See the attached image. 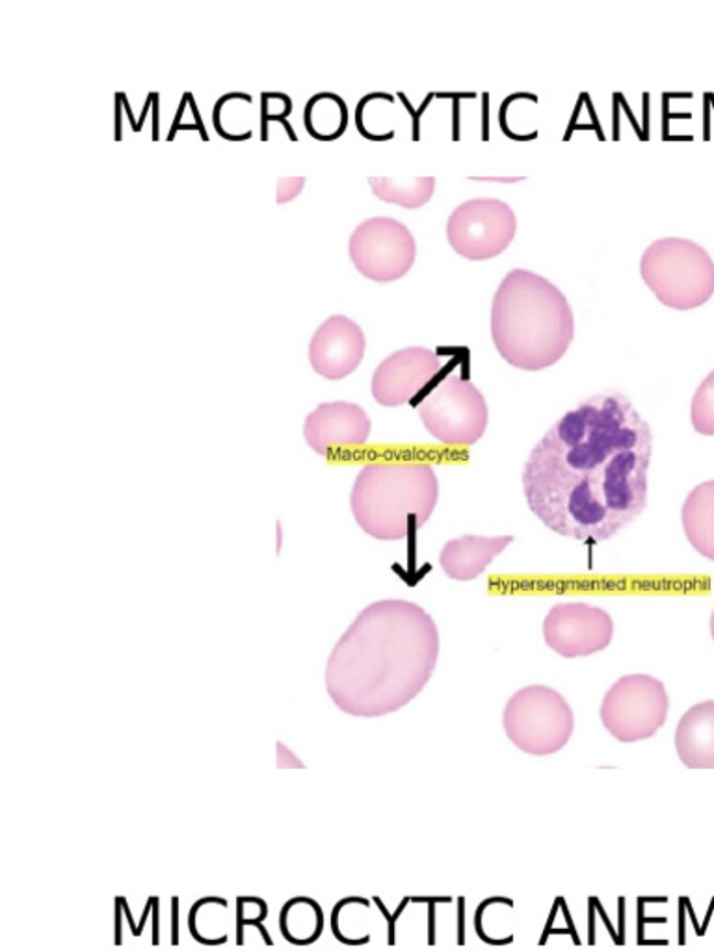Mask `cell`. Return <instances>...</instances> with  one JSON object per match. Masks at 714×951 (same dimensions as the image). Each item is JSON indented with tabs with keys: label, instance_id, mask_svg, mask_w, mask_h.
Listing matches in <instances>:
<instances>
[{
	"label": "cell",
	"instance_id": "1",
	"mask_svg": "<svg viewBox=\"0 0 714 951\" xmlns=\"http://www.w3.org/2000/svg\"><path fill=\"white\" fill-rule=\"evenodd\" d=\"M651 452L650 424L631 399L596 394L532 448L523 469L526 504L555 534L603 543L646 510Z\"/></svg>",
	"mask_w": 714,
	"mask_h": 951
},
{
	"label": "cell",
	"instance_id": "2",
	"mask_svg": "<svg viewBox=\"0 0 714 951\" xmlns=\"http://www.w3.org/2000/svg\"><path fill=\"white\" fill-rule=\"evenodd\" d=\"M437 656L439 632L420 606L380 600L337 641L326 665V690L344 714L387 716L425 690Z\"/></svg>",
	"mask_w": 714,
	"mask_h": 951
},
{
	"label": "cell",
	"instance_id": "3",
	"mask_svg": "<svg viewBox=\"0 0 714 951\" xmlns=\"http://www.w3.org/2000/svg\"><path fill=\"white\" fill-rule=\"evenodd\" d=\"M575 320L561 288L534 271L512 270L491 306V339L508 364L545 371L572 346Z\"/></svg>",
	"mask_w": 714,
	"mask_h": 951
},
{
	"label": "cell",
	"instance_id": "4",
	"mask_svg": "<svg viewBox=\"0 0 714 951\" xmlns=\"http://www.w3.org/2000/svg\"><path fill=\"white\" fill-rule=\"evenodd\" d=\"M437 499L439 483L430 464L384 461L361 470L350 505L365 534L380 541H401L428 523Z\"/></svg>",
	"mask_w": 714,
	"mask_h": 951
},
{
	"label": "cell",
	"instance_id": "5",
	"mask_svg": "<svg viewBox=\"0 0 714 951\" xmlns=\"http://www.w3.org/2000/svg\"><path fill=\"white\" fill-rule=\"evenodd\" d=\"M640 276L662 306L691 311L714 296V260L686 238H661L643 252Z\"/></svg>",
	"mask_w": 714,
	"mask_h": 951
},
{
	"label": "cell",
	"instance_id": "6",
	"mask_svg": "<svg viewBox=\"0 0 714 951\" xmlns=\"http://www.w3.org/2000/svg\"><path fill=\"white\" fill-rule=\"evenodd\" d=\"M502 727L518 749L547 757L566 747L572 738L575 717L561 693L547 686L523 687L508 701L502 712Z\"/></svg>",
	"mask_w": 714,
	"mask_h": 951
},
{
	"label": "cell",
	"instance_id": "7",
	"mask_svg": "<svg viewBox=\"0 0 714 951\" xmlns=\"http://www.w3.org/2000/svg\"><path fill=\"white\" fill-rule=\"evenodd\" d=\"M419 417L437 441L471 447L484 435L490 412L479 388L463 377L450 376L420 402Z\"/></svg>",
	"mask_w": 714,
	"mask_h": 951
},
{
	"label": "cell",
	"instance_id": "8",
	"mask_svg": "<svg viewBox=\"0 0 714 951\" xmlns=\"http://www.w3.org/2000/svg\"><path fill=\"white\" fill-rule=\"evenodd\" d=\"M670 699L667 687L650 675L621 676L608 690L601 722L610 736L624 744L648 740L667 723Z\"/></svg>",
	"mask_w": 714,
	"mask_h": 951
},
{
	"label": "cell",
	"instance_id": "9",
	"mask_svg": "<svg viewBox=\"0 0 714 951\" xmlns=\"http://www.w3.org/2000/svg\"><path fill=\"white\" fill-rule=\"evenodd\" d=\"M349 252L361 276L374 282H391L414 268L417 242L395 217H371L355 227Z\"/></svg>",
	"mask_w": 714,
	"mask_h": 951
},
{
	"label": "cell",
	"instance_id": "10",
	"mask_svg": "<svg viewBox=\"0 0 714 951\" xmlns=\"http://www.w3.org/2000/svg\"><path fill=\"white\" fill-rule=\"evenodd\" d=\"M515 231V212L501 200L466 201L447 222L450 247L469 260L499 257L514 241Z\"/></svg>",
	"mask_w": 714,
	"mask_h": 951
},
{
	"label": "cell",
	"instance_id": "11",
	"mask_svg": "<svg viewBox=\"0 0 714 951\" xmlns=\"http://www.w3.org/2000/svg\"><path fill=\"white\" fill-rule=\"evenodd\" d=\"M545 643L564 658L590 656L605 651L612 635L615 623L607 611L583 602L558 605L543 621Z\"/></svg>",
	"mask_w": 714,
	"mask_h": 951
},
{
	"label": "cell",
	"instance_id": "12",
	"mask_svg": "<svg viewBox=\"0 0 714 951\" xmlns=\"http://www.w3.org/2000/svg\"><path fill=\"white\" fill-rule=\"evenodd\" d=\"M441 361L428 348H406L380 363L372 376L371 391L380 406L398 407L407 404L426 383L436 377Z\"/></svg>",
	"mask_w": 714,
	"mask_h": 951
},
{
	"label": "cell",
	"instance_id": "13",
	"mask_svg": "<svg viewBox=\"0 0 714 951\" xmlns=\"http://www.w3.org/2000/svg\"><path fill=\"white\" fill-rule=\"evenodd\" d=\"M365 335L350 318L330 317L309 342V363L326 380H343L360 366L365 355Z\"/></svg>",
	"mask_w": 714,
	"mask_h": 951
},
{
	"label": "cell",
	"instance_id": "14",
	"mask_svg": "<svg viewBox=\"0 0 714 951\" xmlns=\"http://www.w3.org/2000/svg\"><path fill=\"white\" fill-rule=\"evenodd\" d=\"M371 428V418L363 407L350 402H330L309 413L303 424V437L311 450L319 456H328L337 448L365 445Z\"/></svg>",
	"mask_w": 714,
	"mask_h": 951
},
{
	"label": "cell",
	"instance_id": "15",
	"mask_svg": "<svg viewBox=\"0 0 714 951\" xmlns=\"http://www.w3.org/2000/svg\"><path fill=\"white\" fill-rule=\"evenodd\" d=\"M514 543L512 535H463L444 546L439 554V564L445 575L452 580L467 581L484 575L488 565Z\"/></svg>",
	"mask_w": 714,
	"mask_h": 951
},
{
	"label": "cell",
	"instance_id": "16",
	"mask_svg": "<svg viewBox=\"0 0 714 951\" xmlns=\"http://www.w3.org/2000/svg\"><path fill=\"white\" fill-rule=\"evenodd\" d=\"M675 749L691 770H714V701L692 706L675 730Z\"/></svg>",
	"mask_w": 714,
	"mask_h": 951
},
{
	"label": "cell",
	"instance_id": "17",
	"mask_svg": "<svg viewBox=\"0 0 714 951\" xmlns=\"http://www.w3.org/2000/svg\"><path fill=\"white\" fill-rule=\"evenodd\" d=\"M681 521L694 551L714 562V480L692 489L683 504Z\"/></svg>",
	"mask_w": 714,
	"mask_h": 951
},
{
	"label": "cell",
	"instance_id": "18",
	"mask_svg": "<svg viewBox=\"0 0 714 951\" xmlns=\"http://www.w3.org/2000/svg\"><path fill=\"white\" fill-rule=\"evenodd\" d=\"M279 929L290 944H311L324 929V912L315 899H289L279 915Z\"/></svg>",
	"mask_w": 714,
	"mask_h": 951
},
{
	"label": "cell",
	"instance_id": "19",
	"mask_svg": "<svg viewBox=\"0 0 714 951\" xmlns=\"http://www.w3.org/2000/svg\"><path fill=\"white\" fill-rule=\"evenodd\" d=\"M372 192L379 200L402 209H419L426 205L436 190V179L420 177V179H369Z\"/></svg>",
	"mask_w": 714,
	"mask_h": 951
},
{
	"label": "cell",
	"instance_id": "20",
	"mask_svg": "<svg viewBox=\"0 0 714 951\" xmlns=\"http://www.w3.org/2000/svg\"><path fill=\"white\" fill-rule=\"evenodd\" d=\"M306 125L311 136L331 140L347 129V106L335 95H319L309 100L306 108Z\"/></svg>",
	"mask_w": 714,
	"mask_h": 951
},
{
	"label": "cell",
	"instance_id": "21",
	"mask_svg": "<svg viewBox=\"0 0 714 951\" xmlns=\"http://www.w3.org/2000/svg\"><path fill=\"white\" fill-rule=\"evenodd\" d=\"M691 417L697 434L714 437V371L697 387L692 398Z\"/></svg>",
	"mask_w": 714,
	"mask_h": 951
},
{
	"label": "cell",
	"instance_id": "22",
	"mask_svg": "<svg viewBox=\"0 0 714 951\" xmlns=\"http://www.w3.org/2000/svg\"><path fill=\"white\" fill-rule=\"evenodd\" d=\"M236 905H238V909H236V917H238V922H244V920H248L249 912H254V923L263 922L266 917V904L263 899L259 898H238L236 899Z\"/></svg>",
	"mask_w": 714,
	"mask_h": 951
},
{
	"label": "cell",
	"instance_id": "23",
	"mask_svg": "<svg viewBox=\"0 0 714 951\" xmlns=\"http://www.w3.org/2000/svg\"><path fill=\"white\" fill-rule=\"evenodd\" d=\"M303 179H281L278 182V203L290 201L300 194Z\"/></svg>",
	"mask_w": 714,
	"mask_h": 951
},
{
	"label": "cell",
	"instance_id": "24",
	"mask_svg": "<svg viewBox=\"0 0 714 951\" xmlns=\"http://www.w3.org/2000/svg\"><path fill=\"white\" fill-rule=\"evenodd\" d=\"M711 634H713V640H714V611H713V617H711Z\"/></svg>",
	"mask_w": 714,
	"mask_h": 951
}]
</instances>
